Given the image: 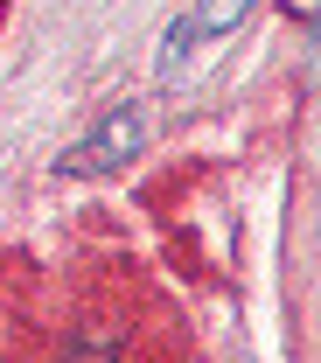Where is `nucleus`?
Wrapping results in <instances>:
<instances>
[{"instance_id": "nucleus-1", "label": "nucleus", "mask_w": 321, "mask_h": 363, "mask_svg": "<svg viewBox=\"0 0 321 363\" xmlns=\"http://www.w3.org/2000/svg\"><path fill=\"white\" fill-rule=\"evenodd\" d=\"M140 140H147V112L140 105H119V112H105L98 119L91 140H77L70 154H63V168L70 175H98V168H119V161H133Z\"/></svg>"}, {"instance_id": "nucleus-2", "label": "nucleus", "mask_w": 321, "mask_h": 363, "mask_svg": "<svg viewBox=\"0 0 321 363\" xmlns=\"http://www.w3.org/2000/svg\"><path fill=\"white\" fill-rule=\"evenodd\" d=\"M244 14H252V0H196L182 21H175V28L161 35V63L175 70V56H182V49L196 43V35H230V28H237Z\"/></svg>"}]
</instances>
